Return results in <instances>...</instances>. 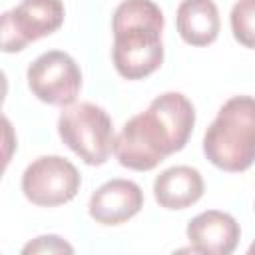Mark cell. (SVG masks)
Returning <instances> with one entry per match:
<instances>
[{
  "label": "cell",
  "instance_id": "8fae6325",
  "mask_svg": "<svg viewBox=\"0 0 255 255\" xmlns=\"http://www.w3.org/2000/svg\"><path fill=\"white\" fill-rule=\"evenodd\" d=\"M177 32L191 46H207L219 36V10L213 0H183L175 16Z\"/></svg>",
  "mask_w": 255,
  "mask_h": 255
},
{
  "label": "cell",
  "instance_id": "5bb4252c",
  "mask_svg": "<svg viewBox=\"0 0 255 255\" xmlns=\"http://www.w3.org/2000/svg\"><path fill=\"white\" fill-rule=\"evenodd\" d=\"M249 255H255V243L249 247Z\"/></svg>",
  "mask_w": 255,
  "mask_h": 255
},
{
  "label": "cell",
  "instance_id": "8992f818",
  "mask_svg": "<svg viewBox=\"0 0 255 255\" xmlns=\"http://www.w3.org/2000/svg\"><path fill=\"white\" fill-rule=\"evenodd\" d=\"M26 78L38 100L60 108L72 106L82 88V72L76 60L62 50L40 54L28 66Z\"/></svg>",
  "mask_w": 255,
  "mask_h": 255
},
{
  "label": "cell",
  "instance_id": "ba28073f",
  "mask_svg": "<svg viewBox=\"0 0 255 255\" xmlns=\"http://www.w3.org/2000/svg\"><path fill=\"white\" fill-rule=\"evenodd\" d=\"M143 207V191L135 181L110 179L102 183L90 197V217L100 225H120L139 213Z\"/></svg>",
  "mask_w": 255,
  "mask_h": 255
},
{
  "label": "cell",
  "instance_id": "7a4b0ae2",
  "mask_svg": "<svg viewBox=\"0 0 255 255\" xmlns=\"http://www.w3.org/2000/svg\"><path fill=\"white\" fill-rule=\"evenodd\" d=\"M114 66L126 80H141L163 62V14L153 0H124L112 20Z\"/></svg>",
  "mask_w": 255,
  "mask_h": 255
},
{
  "label": "cell",
  "instance_id": "6da1fadb",
  "mask_svg": "<svg viewBox=\"0 0 255 255\" xmlns=\"http://www.w3.org/2000/svg\"><path fill=\"white\" fill-rule=\"evenodd\" d=\"M193 124V104L179 92H165L145 112L126 122L114 141V153L124 167L149 171L185 147Z\"/></svg>",
  "mask_w": 255,
  "mask_h": 255
},
{
  "label": "cell",
  "instance_id": "30bf717a",
  "mask_svg": "<svg viewBox=\"0 0 255 255\" xmlns=\"http://www.w3.org/2000/svg\"><path fill=\"white\" fill-rule=\"evenodd\" d=\"M203 177L195 167L173 165L163 169L153 181L155 201L165 209H185L203 195Z\"/></svg>",
  "mask_w": 255,
  "mask_h": 255
},
{
  "label": "cell",
  "instance_id": "4fadbf2b",
  "mask_svg": "<svg viewBox=\"0 0 255 255\" xmlns=\"http://www.w3.org/2000/svg\"><path fill=\"white\" fill-rule=\"evenodd\" d=\"M22 253L24 255H30V253H74V247L58 235H42V237H36L34 241H30L28 245H24Z\"/></svg>",
  "mask_w": 255,
  "mask_h": 255
},
{
  "label": "cell",
  "instance_id": "277c9868",
  "mask_svg": "<svg viewBox=\"0 0 255 255\" xmlns=\"http://www.w3.org/2000/svg\"><path fill=\"white\" fill-rule=\"evenodd\" d=\"M62 141L88 165H102L114 149V124L108 112L92 102L68 106L58 118Z\"/></svg>",
  "mask_w": 255,
  "mask_h": 255
},
{
  "label": "cell",
  "instance_id": "5b68a950",
  "mask_svg": "<svg viewBox=\"0 0 255 255\" xmlns=\"http://www.w3.org/2000/svg\"><path fill=\"white\" fill-rule=\"evenodd\" d=\"M80 173L62 155H42L22 173V191L28 201L40 207L68 203L80 191Z\"/></svg>",
  "mask_w": 255,
  "mask_h": 255
},
{
  "label": "cell",
  "instance_id": "52a82bcc",
  "mask_svg": "<svg viewBox=\"0 0 255 255\" xmlns=\"http://www.w3.org/2000/svg\"><path fill=\"white\" fill-rule=\"evenodd\" d=\"M62 22V0H22L2 14V50L20 52L26 44L56 32Z\"/></svg>",
  "mask_w": 255,
  "mask_h": 255
},
{
  "label": "cell",
  "instance_id": "7c38bea8",
  "mask_svg": "<svg viewBox=\"0 0 255 255\" xmlns=\"http://www.w3.org/2000/svg\"><path fill=\"white\" fill-rule=\"evenodd\" d=\"M231 30L239 44L255 50V0H237L233 4Z\"/></svg>",
  "mask_w": 255,
  "mask_h": 255
},
{
  "label": "cell",
  "instance_id": "9c48e42d",
  "mask_svg": "<svg viewBox=\"0 0 255 255\" xmlns=\"http://www.w3.org/2000/svg\"><path fill=\"white\" fill-rule=\"evenodd\" d=\"M187 239L195 253L207 255H229L235 251L241 227L233 215L217 209L203 211L187 223Z\"/></svg>",
  "mask_w": 255,
  "mask_h": 255
},
{
  "label": "cell",
  "instance_id": "3957f363",
  "mask_svg": "<svg viewBox=\"0 0 255 255\" xmlns=\"http://www.w3.org/2000/svg\"><path fill=\"white\" fill-rule=\"evenodd\" d=\"M205 157L223 171H245L255 161V98L233 96L203 135Z\"/></svg>",
  "mask_w": 255,
  "mask_h": 255
}]
</instances>
